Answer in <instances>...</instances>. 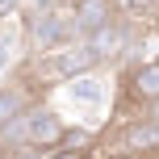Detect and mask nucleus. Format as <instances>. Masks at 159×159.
<instances>
[{
  "instance_id": "nucleus-1",
  "label": "nucleus",
  "mask_w": 159,
  "mask_h": 159,
  "mask_svg": "<svg viewBox=\"0 0 159 159\" xmlns=\"http://www.w3.org/2000/svg\"><path fill=\"white\" fill-rule=\"evenodd\" d=\"M30 38H34V50H38V55H50V50H63V46H71L75 38H84V34H80L75 13H63V8L46 4L38 17H34V25H30Z\"/></svg>"
},
{
  "instance_id": "nucleus-2",
  "label": "nucleus",
  "mask_w": 159,
  "mask_h": 159,
  "mask_svg": "<svg viewBox=\"0 0 159 159\" xmlns=\"http://www.w3.org/2000/svg\"><path fill=\"white\" fill-rule=\"evenodd\" d=\"M96 63H101L96 50L88 46V38H80V42H71V46H63V50L42 55V59H38V75H42V80H55V84H67V80L92 71Z\"/></svg>"
},
{
  "instance_id": "nucleus-3",
  "label": "nucleus",
  "mask_w": 159,
  "mask_h": 159,
  "mask_svg": "<svg viewBox=\"0 0 159 159\" xmlns=\"http://www.w3.org/2000/svg\"><path fill=\"white\" fill-rule=\"evenodd\" d=\"M67 134V126L59 121L55 109H42V105H30V117H25V143L38 147H59Z\"/></svg>"
},
{
  "instance_id": "nucleus-4",
  "label": "nucleus",
  "mask_w": 159,
  "mask_h": 159,
  "mask_svg": "<svg viewBox=\"0 0 159 159\" xmlns=\"http://www.w3.org/2000/svg\"><path fill=\"white\" fill-rule=\"evenodd\" d=\"M126 96L134 105H155L159 101V59L151 63H138L130 67V84H126Z\"/></svg>"
},
{
  "instance_id": "nucleus-5",
  "label": "nucleus",
  "mask_w": 159,
  "mask_h": 159,
  "mask_svg": "<svg viewBox=\"0 0 159 159\" xmlns=\"http://www.w3.org/2000/svg\"><path fill=\"white\" fill-rule=\"evenodd\" d=\"M121 143H126L130 155H159V117H138L126 126V134H121Z\"/></svg>"
},
{
  "instance_id": "nucleus-6",
  "label": "nucleus",
  "mask_w": 159,
  "mask_h": 159,
  "mask_svg": "<svg viewBox=\"0 0 159 159\" xmlns=\"http://www.w3.org/2000/svg\"><path fill=\"white\" fill-rule=\"evenodd\" d=\"M71 13H75L80 34H84V38H88L92 30H101V25H109L113 17H117L109 0H75V4H71Z\"/></svg>"
},
{
  "instance_id": "nucleus-7",
  "label": "nucleus",
  "mask_w": 159,
  "mask_h": 159,
  "mask_svg": "<svg viewBox=\"0 0 159 159\" xmlns=\"http://www.w3.org/2000/svg\"><path fill=\"white\" fill-rule=\"evenodd\" d=\"M88 46L96 50V59H117L121 50H126V34H121V25H117V17H113L109 25H101V30H92L88 34Z\"/></svg>"
},
{
  "instance_id": "nucleus-8",
  "label": "nucleus",
  "mask_w": 159,
  "mask_h": 159,
  "mask_svg": "<svg viewBox=\"0 0 159 159\" xmlns=\"http://www.w3.org/2000/svg\"><path fill=\"white\" fill-rule=\"evenodd\" d=\"M67 92H71V101L75 105H101V96H105V88H101V80L96 75H75V80H67Z\"/></svg>"
},
{
  "instance_id": "nucleus-9",
  "label": "nucleus",
  "mask_w": 159,
  "mask_h": 159,
  "mask_svg": "<svg viewBox=\"0 0 159 159\" xmlns=\"http://www.w3.org/2000/svg\"><path fill=\"white\" fill-rule=\"evenodd\" d=\"M25 109H30V96H25L21 88H0V130H4L17 113H25Z\"/></svg>"
},
{
  "instance_id": "nucleus-10",
  "label": "nucleus",
  "mask_w": 159,
  "mask_h": 159,
  "mask_svg": "<svg viewBox=\"0 0 159 159\" xmlns=\"http://www.w3.org/2000/svg\"><path fill=\"white\" fill-rule=\"evenodd\" d=\"M55 155V147H38V143H17V147H8V155L4 159H50Z\"/></svg>"
},
{
  "instance_id": "nucleus-11",
  "label": "nucleus",
  "mask_w": 159,
  "mask_h": 159,
  "mask_svg": "<svg viewBox=\"0 0 159 159\" xmlns=\"http://www.w3.org/2000/svg\"><path fill=\"white\" fill-rule=\"evenodd\" d=\"M88 147H92V134H88V130H67L63 134V143H59V151H88Z\"/></svg>"
},
{
  "instance_id": "nucleus-12",
  "label": "nucleus",
  "mask_w": 159,
  "mask_h": 159,
  "mask_svg": "<svg viewBox=\"0 0 159 159\" xmlns=\"http://www.w3.org/2000/svg\"><path fill=\"white\" fill-rule=\"evenodd\" d=\"M8 63H13V38H8L4 30H0V71H4Z\"/></svg>"
},
{
  "instance_id": "nucleus-13",
  "label": "nucleus",
  "mask_w": 159,
  "mask_h": 159,
  "mask_svg": "<svg viewBox=\"0 0 159 159\" xmlns=\"http://www.w3.org/2000/svg\"><path fill=\"white\" fill-rule=\"evenodd\" d=\"M121 4H126L130 13H151V8H155V0H121Z\"/></svg>"
},
{
  "instance_id": "nucleus-14",
  "label": "nucleus",
  "mask_w": 159,
  "mask_h": 159,
  "mask_svg": "<svg viewBox=\"0 0 159 159\" xmlns=\"http://www.w3.org/2000/svg\"><path fill=\"white\" fill-rule=\"evenodd\" d=\"M17 4H21V0H0V21H4L8 13H17Z\"/></svg>"
},
{
  "instance_id": "nucleus-15",
  "label": "nucleus",
  "mask_w": 159,
  "mask_h": 159,
  "mask_svg": "<svg viewBox=\"0 0 159 159\" xmlns=\"http://www.w3.org/2000/svg\"><path fill=\"white\" fill-rule=\"evenodd\" d=\"M151 113H155V117H159V101H155V105H151Z\"/></svg>"
},
{
  "instance_id": "nucleus-16",
  "label": "nucleus",
  "mask_w": 159,
  "mask_h": 159,
  "mask_svg": "<svg viewBox=\"0 0 159 159\" xmlns=\"http://www.w3.org/2000/svg\"><path fill=\"white\" fill-rule=\"evenodd\" d=\"M126 159H151V155H126Z\"/></svg>"
}]
</instances>
